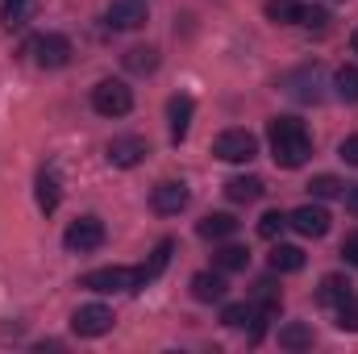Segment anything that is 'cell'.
Instances as JSON below:
<instances>
[{
  "label": "cell",
  "instance_id": "6da1fadb",
  "mask_svg": "<svg viewBox=\"0 0 358 354\" xmlns=\"http://www.w3.org/2000/svg\"><path fill=\"white\" fill-rule=\"evenodd\" d=\"M271 138V159L279 163V167H304V159L313 155V138H308V129H304V121H296V117H275L267 129Z\"/></svg>",
  "mask_w": 358,
  "mask_h": 354
},
{
  "label": "cell",
  "instance_id": "7a4b0ae2",
  "mask_svg": "<svg viewBox=\"0 0 358 354\" xmlns=\"http://www.w3.org/2000/svg\"><path fill=\"white\" fill-rule=\"evenodd\" d=\"M80 283L88 292H138V288H146L142 267H100V271H88Z\"/></svg>",
  "mask_w": 358,
  "mask_h": 354
},
{
  "label": "cell",
  "instance_id": "3957f363",
  "mask_svg": "<svg viewBox=\"0 0 358 354\" xmlns=\"http://www.w3.org/2000/svg\"><path fill=\"white\" fill-rule=\"evenodd\" d=\"M213 155H217L221 163H250V159L259 155V138H255L250 129H225V134H217Z\"/></svg>",
  "mask_w": 358,
  "mask_h": 354
},
{
  "label": "cell",
  "instance_id": "277c9868",
  "mask_svg": "<svg viewBox=\"0 0 358 354\" xmlns=\"http://www.w3.org/2000/svg\"><path fill=\"white\" fill-rule=\"evenodd\" d=\"M92 108H96L100 117H125V113L134 108V92L125 88L121 80H100V84L92 88Z\"/></svg>",
  "mask_w": 358,
  "mask_h": 354
},
{
  "label": "cell",
  "instance_id": "5b68a950",
  "mask_svg": "<svg viewBox=\"0 0 358 354\" xmlns=\"http://www.w3.org/2000/svg\"><path fill=\"white\" fill-rule=\"evenodd\" d=\"M29 55H34V63H38V67L59 71V67H67V63H71V42H67L63 34H42V38H34V42H29Z\"/></svg>",
  "mask_w": 358,
  "mask_h": 354
},
{
  "label": "cell",
  "instance_id": "8992f818",
  "mask_svg": "<svg viewBox=\"0 0 358 354\" xmlns=\"http://www.w3.org/2000/svg\"><path fill=\"white\" fill-rule=\"evenodd\" d=\"M63 246L76 250V255L100 250V246H104V221H100V217H80V221H71L67 234H63Z\"/></svg>",
  "mask_w": 358,
  "mask_h": 354
},
{
  "label": "cell",
  "instance_id": "52a82bcc",
  "mask_svg": "<svg viewBox=\"0 0 358 354\" xmlns=\"http://www.w3.org/2000/svg\"><path fill=\"white\" fill-rule=\"evenodd\" d=\"M71 330H76L80 338H100V334H108V330H113V309H104V304H80V309L71 313Z\"/></svg>",
  "mask_w": 358,
  "mask_h": 354
},
{
  "label": "cell",
  "instance_id": "ba28073f",
  "mask_svg": "<svg viewBox=\"0 0 358 354\" xmlns=\"http://www.w3.org/2000/svg\"><path fill=\"white\" fill-rule=\"evenodd\" d=\"M150 208L159 213V217H176L187 208V183L183 179H163L155 192H150Z\"/></svg>",
  "mask_w": 358,
  "mask_h": 354
},
{
  "label": "cell",
  "instance_id": "9c48e42d",
  "mask_svg": "<svg viewBox=\"0 0 358 354\" xmlns=\"http://www.w3.org/2000/svg\"><path fill=\"white\" fill-rule=\"evenodd\" d=\"M146 159V138H138V134H121V138H113L108 142V163L113 167H138Z\"/></svg>",
  "mask_w": 358,
  "mask_h": 354
},
{
  "label": "cell",
  "instance_id": "30bf717a",
  "mask_svg": "<svg viewBox=\"0 0 358 354\" xmlns=\"http://www.w3.org/2000/svg\"><path fill=\"white\" fill-rule=\"evenodd\" d=\"M287 225H292L296 234H304V238H325V234H329V213H325L321 204H300V208L287 217Z\"/></svg>",
  "mask_w": 358,
  "mask_h": 354
},
{
  "label": "cell",
  "instance_id": "8fae6325",
  "mask_svg": "<svg viewBox=\"0 0 358 354\" xmlns=\"http://www.w3.org/2000/svg\"><path fill=\"white\" fill-rule=\"evenodd\" d=\"M104 17H108L113 29H142L146 25V4L142 0H113Z\"/></svg>",
  "mask_w": 358,
  "mask_h": 354
},
{
  "label": "cell",
  "instance_id": "7c38bea8",
  "mask_svg": "<svg viewBox=\"0 0 358 354\" xmlns=\"http://www.w3.org/2000/svg\"><path fill=\"white\" fill-rule=\"evenodd\" d=\"M225 292H229L225 271H200V275H192V296L200 304H217V300H225Z\"/></svg>",
  "mask_w": 358,
  "mask_h": 354
},
{
  "label": "cell",
  "instance_id": "4fadbf2b",
  "mask_svg": "<svg viewBox=\"0 0 358 354\" xmlns=\"http://www.w3.org/2000/svg\"><path fill=\"white\" fill-rule=\"evenodd\" d=\"M196 234L208 238V242H225V238L238 234V217H229V213H208V217L196 225Z\"/></svg>",
  "mask_w": 358,
  "mask_h": 354
},
{
  "label": "cell",
  "instance_id": "5bb4252c",
  "mask_svg": "<svg viewBox=\"0 0 358 354\" xmlns=\"http://www.w3.org/2000/svg\"><path fill=\"white\" fill-rule=\"evenodd\" d=\"M263 192H267V183H263L259 176H238V179L225 183V196H229L234 204H255Z\"/></svg>",
  "mask_w": 358,
  "mask_h": 354
},
{
  "label": "cell",
  "instance_id": "9a60e30c",
  "mask_svg": "<svg viewBox=\"0 0 358 354\" xmlns=\"http://www.w3.org/2000/svg\"><path fill=\"white\" fill-rule=\"evenodd\" d=\"M192 96H171V104H167V117H171V138L183 142L187 138V129H192Z\"/></svg>",
  "mask_w": 358,
  "mask_h": 354
},
{
  "label": "cell",
  "instance_id": "2e32d148",
  "mask_svg": "<svg viewBox=\"0 0 358 354\" xmlns=\"http://www.w3.org/2000/svg\"><path fill=\"white\" fill-rule=\"evenodd\" d=\"M59 200H63V187H59V176L46 167V171H38V208L42 213H55L59 208Z\"/></svg>",
  "mask_w": 358,
  "mask_h": 354
},
{
  "label": "cell",
  "instance_id": "e0dca14e",
  "mask_svg": "<svg viewBox=\"0 0 358 354\" xmlns=\"http://www.w3.org/2000/svg\"><path fill=\"white\" fill-rule=\"evenodd\" d=\"M267 263H271L275 275H292V271H300V267H304V250H300V246H283V242H279V246L271 250Z\"/></svg>",
  "mask_w": 358,
  "mask_h": 354
},
{
  "label": "cell",
  "instance_id": "ac0fdd59",
  "mask_svg": "<svg viewBox=\"0 0 358 354\" xmlns=\"http://www.w3.org/2000/svg\"><path fill=\"white\" fill-rule=\"evenodd\" d=\"M155 67H159V50H155V46H129V50H125V71L150 76Z\"/></svg>",
  "mask_w": 358,
  "mask_h": 354
},
{
  "label": "cell",
  "instance_id": "d6986e66",
  "mask_svg": "<svg viewBox=\"0 0 358 354\" xmlns=\"http://www.w3.org/2000/svg\"><path fill=\"white\" fill-rule=\"evenodd\" d=\"M346 296H355V292H350V279H342V275H325V279H321V292H317V300H321L325 309H338Z\"/></svg>",
  "mask_w": 358,
  "mask_h": 354
},
{
  "label": "cell",
  "instance_id": "ffe728a7",
  "mask_svg": "<svg viewBox=\"0 0 358 354\" xmlns=\"http://www.w3.org/2000/svg\"><path fill=\"white\" fill-rule=\"evenodd\" d=\"M279 346L283 351H308L313 346V330L304 321H287V325H279Z\"/></svg>",
  "mask_w": 358,
  "mask_h": 354
},
{
  "label": "cell",
  "instance_id": "44dd1931",
  "mask_svg": "<svg viewBox=\"0 0 358 354\" xmlns=\"http://www.w3.org/2000/svg\"><path fill=\"white\" fill-rule=\"evenodd\" d=\"M29 17H34V0H4V4H0V21H4L8 29L29 25Z\"/></svg>",
  "mask_w": 358,
  "mask_h": 354
},
{
  "label": "cell",
  "instance_id": "7402d4cb",
  "mask_svg": "<svg viewBox=\"0 0 358 354\" xmlns=\"http://www.w3.org/2000/svg\"><path fill=\"white\" fill-rule=\"evenodd\" d=\"M300 13H304L300 0H267V17L275 25H300Z\"/></svg>",
  "mask_w": 358,
  "mask_h": 354
},
{
  "label": "cell",
  "instance_id": "603a6c76",
  "mask_svg": "<svg viewBox=\"0 0 358 354\" xmlns=\"http://www.w3.org/2000/svg\"><path fill=\"white\" fill-rule=\"evenodd\" d=\"M213 263H217V271H246L250 267V250L246 246H221Z\"/></svg>",
  "mask_w": 358,
  "mask_h": 354
},
{
  "label": "cell",
  "instance_id": "cb8c5ba5",
  "mask_svg": "<svg viewBox=\"0 0 358 354\" xmlns=\"http://www.w3.org/2000/svg\"><path fill=\"white\" fill-rule=\"evenodd\" d=\"M334 88H338V96L346 100V104H358V67L350 63V67H342L338 76H334Z\"/></svg>",
  "mask_w": 358,
  "mask_h": 354
},
{
  "label": "cell",
  "instance_id": "d4e9b609",
  "mask_svg": "<svg viewBox=\"0 0 358 354\" xmlns=\"http://www.w3.org/2000/svg\"><path fill=\"white\" fill-rule=\"evenodd\" d=\"M308 192H313L317 200H334V196H342V192H346V183H342L338 176H313Z\"/></svg>",
  "mask_w": 358,
  "mask_h": 354
},
{
  "label": "cell",
  "instance_id": "484cf974",
  "mask_svg": "<svg viewBox=\"0 0 358 354\" xmlns=\"http://www.w3.org/2000/svg\"><path fill=\"white\" fill-rule=\"evenodd\" d=\"M171 250H176V246H171V242H159V250H155V259H150V263L142 267V279H146V283H150V279H159V275H163V267L171 263Z\"/></svg>",
  "mask_w": 358,
  "mask_h": 354
},
{
  "label": "cell",
  "instance_id": "4316f807",
  "mask_svg": "<svg viewBox=\"0 0 358 354\" xmlns=\"http://www.w3.org/2000/svg\"><path fill=\"white\" fill-rule=\"evenodd\" d=\"M250 317H255V304H246V300H242V304H225V313H221V325H229V330H242Z\"/></svg>",
  "mask_w": 358,
  "mask_h": 354
},
{
  "label": "cell",
  "instance_id": "83f0119b",
  "mask_svg": "<svg viewBox=\"0 0 358 354\" xmlns=\"http://www.w3.org/2000/svg\"><path fill=\"white\" fill-rule=\"evenodd\" d=\"M283 229H287V217H283L279 208H271V213H263V221H259V234H263L267 242H275V238H279Z\"/></svg>",
  "mask_w": 358,
  "mask_h": 354
},
{
  "label": "cell",
  "instance_id": "f1b7e54d",
  "mask_svg": "<svg viewBox=\"0 0 358 354\" xmlns=\"http://www.w3.org/2000/svg\"><path fill=\"white\" fill-rule=\"evenodd\" d=\"M338 330H358V296H346L342 304H338Z\"/></svg>",
  "mask_w": 358,
  "mask_h": 354
},
{
  "label": "cell",
  "instance_id": "f546056e",
  "mask_svg": "<svg viewBox=\"0 0 358 354\" xmlns=\"http://www.w3.org/2000/svg\"><path fill=\"white\" fill-rule=\"evenodd\" d=\"M325 21H329V13H325V8H308V4H304L300 25H308V29H325Z\"/></svg>",
  "mask_w": 358,
  "mask_h": 354
},
{
  "label": "cell",
  "instance_id": "4dcf8cb0",
  "mask_svg": "<svg viewBox=\"0 0 358 354\" xmlns=\"http://www.w3.org/2000/svg\"><path fill=\"white\" fill-rule=\"evenodd\" d=\"M338 155H342V163H350V167H358V134H350V138L342 142V150H338Z\"/></svg>",
  "mask_w": 358,
  "mask_h": 354
},
{
  "label": "cell",
  "instance_id": "1f68e13d",
  "mask_svg": "<svg viewBox=\"0 0 358 354\" xmlns=\"http://www.w3.org/2000/svg\"><path fill=\"white\" fill-rule=\"evenodd\" d=\"M342 255H346V263L358 267V234H346V242H342Z\"/></svg>",
  "mask_w": 358,
  "mask_h": 354
},
{
  "label": "cell",
  "instance_id": "d6a6232c",
  "mask_svg": "<svg viewBox=\"0 0 358 354\" xmlns=\"http://www.w3.org/2000/svg\"><path fill=\"white\" fill-rule=\"evenodd\" d=\"M342 196H346V208H350V213L358 217V183H355V187H346Z\"/></svg>",
  "mask_w": 358,
  "mask_h": 354
},
{
  "label": "cell",
  "instance_id": "836d02e7",
  "mask_svg": "<svg viewBox=\"0 0 358 354\" xmlns=\"http://www.w3.org/2000/svg\"><path fill=\"white\" fill-rule=\"evenodd\" d=\"M350 42H355V55H358V29H355V38H350Z\"/></svg>",
  "mask_w": 358,
  "mask_h": 354
}]
</instances>
